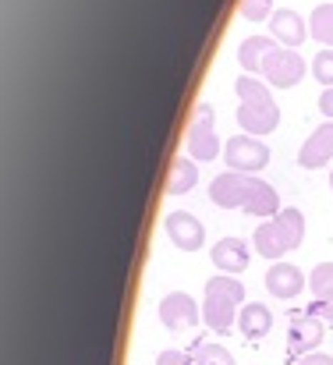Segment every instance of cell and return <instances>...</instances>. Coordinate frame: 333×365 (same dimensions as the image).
Here are the masks:
<instances>
[{
  "mask_svg": "<svg viewBox=\"0 0 333 365\" xmlns=\"http://www.w3.org/2000/svg\"><path fill=\"white\" fill-rule=\"evenodd\" d=\"M210 259H213V266L220 273L237 277V273L248 269V245H245V238H220V242L213 245Z\"/></svg>",
  "mask_w": 333,
  "mask_h": 365,
  "instance_id": "obj_15",
  "label": "cell"
},
{
  "mask_svg": "<svg viewBox=\"0 0 333 365\" xmlns=\"http://www.w3.org/2000/svg\"><path fill=\"white\" fill-rule=\"evenodd\" d=\"M234 93H237V124H241L245 135L262 138V135L277 131L280 107H277V100L270 96L266 82H259L255 75H237Z\"/></svg>",
  "mask_w": 333,
  "mask_h": 365,
  "instance_id": "obj_3",
  "label": "cell"
},
{
  "mask_svg": "<svg viewBox=\"0 0 333 365\" xmlns=\"http://www.w3.org/2000/svg\"><path fill=\"white\" fill-rule=\"evenodd\" d=\"M312 78L323 82L327 89H333V50L330 46H323V50L312 57Z\"/></svg>",
  "mask_w": 333,
  "mask_h": 365,
  "instance_id": "obj_20",
  "label": "cell"
},
{
  "mask_svg": "<svg viewBox=\"0 0 333 365\" xmlns=\"http://www.w3.org/2000/svg\"><path fill=\"white\" fill-rule=\"evenodd\" d=\"M298 365H333V355H327V351H312V355L298 359Z\"/></svg>",
  "mask_w": 333,
  "mask_h": 365,
  "instance_id": "obj_23",
  "label": "cell"
},
{
  "mask_svg": "<svg viewBox=\"0 0 333 365\" xmlns=\"http://www.w3.org/2000/svg\"><path fill=\"white\" fill-rule=\"evenodd\" d=\"M163 231H167L170 245L181 248V252H199V248L206 245V227H203V220H195V217L185 213V210H174V213L163 220Z\"/></svg>",
  "mask_w": 333,
  "mask_h": 365,
  "instance_id": "obj_10",
  "label": "cell"
},
{
  "mask_svg": "<svg viewBox=\"0 0 333 365\" xmlns=\"http://www.w3.org/2000/svg\"><path fill=\"white\" fill-rule=\"evenodd\" d=\"M210 199L220 210H241L252 217H277L280 213V195L270 181H259L255 174H237V170H223L210 181Z\"/></svg>",
  "mask_w": 333,
  "mask_h": 365,
  "instance_id": "obj_2",
  "label": "cell"
},
{
  "mask_svg": "<svg viewBox=\"0 0 333 365\" xmlns=\"http://www.w3.org/2000/svg\"><path fill=\"white\" fill-rule=\"evenodd\" d=\"M298 163H302L305 170H319V167L333 163V121L319 124V128L305 138V145H302V153H298Z\"/></svg>",
  "mask_w": 333,
  "mask_h": 365,
  "instance_id": "obj_12",
  "label": "cell"
},
{
  "mask_svg": "<svg viewBox=\"0 0 333 365\" xmlns=\"http://www.w3.org/2000/svg\"><path fill=\"white\" fill-rule=\"evenodd\" d=\"M245 309V284L230 273H217L206 280V302H203V323L213 334H227L237 323V312Z\"/></svg>",
  "mask_w": 333,
  "mask_h": 365,
  "instance_id": "obj_4",
  "label": "cell"
},
{
  "mask_svg": "<svg viewBox=\"0 0 333 365\" xmlns=\"http://www.w3.org/2000/svg\"><path fill=\"white\" fill-rule=\"evenodd\" d=\"M192 362L195 365H234V355L223 348V344H213V341H203L192 348Z\"/></svg>",
  "mask_w": 333,
  "mask_h": 365,
  "instance_id": "obj_19",
  "label": "cell"
},
{
  "mask_svg": "<svg viewBox=\"0 0 333 365\" xmlns=\"http://www.w3.org/2000/svg\"><path fill=\"white\" fill-rule=\"evenodd\" d=\"M266 291L273 298H284V302L298 298L305 291V273L298 266H291V262H277V266L266 269Z\"/></svg>",
  "mask_w": 333,
  "mask_h": 365,
  "instance_id": "obj_13",
  "label": "cell"
},
{
  "mask_svg": "<svg viewBox=\"0 0 333 365\" xmlns=\"http://www.w3.org/2000/svg\"><path fill=\"white\" fill-rule=\"evenodd\" d=\"M195 181H199V160H192V156H178L174 163H170V174H167V195H185V192H192L195 188Z\"/></svg>",
  "mask_w": 333,
  "mask_h": 365,
  "instance_id": "obj_17",
  "label": "cell"
},
{
  "mask_svg": "<svg viewBox=\"0 0 333 365\" xmlns=\"http://www.w3.org/2000/svg\"><path fill=\"white\" fill-rule=\"evenodd\" d=\"M330 188H333V170H330Z\"/></svg>",
  "mask_w": 333,
  "mask_h": 365,
  "instance_id": "obj_25",
  "label": "cell"
},
{
  "mask_svg": "<svg viewBox=\"0 0 333 365\" xmlns=\"http://www.w3.org/2000/svg\"><path fill=\"white\" fill-rule=\"evenodd\" d=\"M309 36L323 46L333 50V4H319L312 14H309Z\"/></svg>",
  "mask_w": 333,
  "mask_h": 365,
  "instance_id": "obj_18",
  "label": "cell"
},
{
  "mask_svg": "<svg viewBox=\"0 0 333 365\" xmlns=\"http://www.w3.org/2000/svg\"><path fill=\"white\" fill-rule=\"evenodd\" d=\"M156 365H195V362H192V355H185V351H174V348H167V351H160Z\"/></svg>",
  "mask_w": 333,
  "mask_h": 365,
  "instance_id": "obj_22",
  "label": "cell"
},
{
  "mask_svg": "<svg viewBox=\"0 0 333 365\" xmlns=\"http://www.w3.org/2000/svg\"><path fill=\"white\" fill-rule=\"evenodd\" d=\"M223 163H227V170H237V174H259L270 163V149L255 135L241 131L223 142Z\"/></svg>",
  "mask_w": 333,
  "mask_h": 365,
  "instance_id": "obj_7",
  "label": "cell"
},
{
  "mask_svg": "<svg viewBox=\"0 0 333 365\" xmlns=\"http://www.w3.org/2000/svg\"><path fill=\"white\" fill-rule=\"evenodd\" d=\"M237 64L245 68V75H262L270 86L277 89H291L305 78L309 64L298 50L273 43V36H252L241 39L237 46Z\"/></svg>",
  "mask_w": 333,
  "mask_h": 365,
  "instance_id": "obj_1",
  "label": "cell"
},
{
  "mask_svg": "<svg viewBox=\"0 0 333 365\" xmlns=\"http://www.w3.org/2000/svg\"><path fill=\"white\" fill-rule=\"evenodd\" d=\"M319 110H323V118H330L333 121V89H323V96H319Z\"/></svg>",
  "mask_w": 333,
  "mask_h": 365,
  "instance_id": "obj_24",
  "label": "cell"
},
{
  "mask_svg": "<svg viewBox=\"0 0 333 365\" xmlns=\"http://www.w3.org/2000/svg\"><path fill=\"white\" fill-rule=\"evenodd\" d=\"M305 238V213L302 210H280L277 217L262 220L252 235V245L262 259L280 262L284 255H291Z\"/></svg>",
  "mask_w": 333,
  "mask_h": 365,
  "instance_id": "obj_5",
  "label": "cell"
},
{
  "mask_svg": "<svg viewBox=\"0 0 333 365\" xmlns=\"http://www.w3.org/2000/svg\"><path fill=\"white\" fill-rule=\"evenodd\" d=\"M323 323H327V319L312 316L309 309H305V312H298V316L291 319V327H287V351H291L294 359L312 355V351L323 344V334H327V327H323Z\"/></svg>",
  "mask_w": 333,
  "mask_h": 365,
  "instance_id": "obj_8",
  "label": "cell"
},
{
  "mask_svg": "<svg viewBox=\"0 0 333 365\" xmlns=\"http://www.w3.org/2000/svg\"><path fill=\"white\" fill-rule=\"evenodd\" d=\"M199 319H203V309L195 305L192 294L170 291V294L160 298V323H163L170 334H178V330H185V327H195Z\"/></svg>",
  "mask_w": 333,
  "mask_h": 365,
  "instance_id": "obj_9",
  "label": "cell"
},
{
  "mask_svg": "<svg viewBox=\"0 0 333 365\" xmlns=\"http://www.w3.org/2000/svg\"><path fill=\"white\" fill-rule=\"evenodd\" d=\"M270 32H273V39H280V46H302L305 43V36H309V25H305V18L298 14V11H287V7H280V11H273V18H270Z\"/></svg>",
  "mask_w": 333,
  "mask_h": 365,
  "instance_id": "obj_14",
  "label": "cell"
},
{
  "mask_svg": "<svg viewBox=\"0 0 333 365\" xmlns=\"http://www.w3.org/2000/svg\"><path fill=\"white\" fill-rule=\"evenodd\" d=\"M185 145H188L192 160H199V163L220 156V135H217V110H213V103H199V107L192 110Z\"/></svg>",
  "mask_w": 333,
  "mask_h": 365,
  "instance_id": "obj_6",
  "label": "cell"
},
{
  "mask_svg": "<svg viewBox=\"0 0 333 365\" xmlns=\"http://www.w3.org/2000/svg\"><path fill=\"white\" fill-rule=\"evenodd\" d=\"M237 11L248 21H266V18H273V0H241Z\"/></svg>",
  "mask_w": 333,
  "mask_h": 365,
  "instance_id": "obj_21",
  "label": "cell"
},
{
  "mask_svg": "<svg viewBox=\"0 0 333 365\" xmlns=\"http://www.w3.org/2000/svg\"><path fill=\"white\" fill-rule=\"evenodd\" d=\"M237 330H241L245 341H262V337L273 330V312H270V305L248 302V305L237 312Z\"/></svg>",
  "mask_w": 333,
  "mask_h": 365,
  "instance_id": "obj_16",
  "label": "cell"
},
{
  "mask_svg": "<svg viewBox=\"0 0 333 365\" xmlns=\"http://www.w3.org/2000/svg\"><path fill=\"white\" fill-rule=\"evenodd\" d=\"M309 291H312V305L309 312L333 323V262H319L309 273Z\"/></svg>",
  "mask_w": 333,
  "mask_h": 365,
  "instance_id": "obj_11",
  "label": "cell"
}]
</instances>
